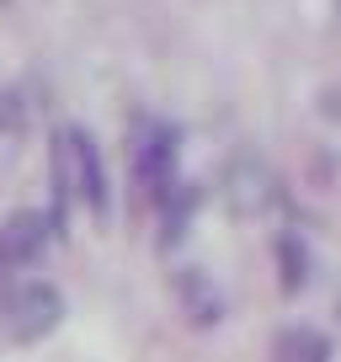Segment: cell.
Returning a JSON list of instances; mask_svg holds the SVG:
<instances>
[{"instance_id": "5", "label": "cell", "mask_w": 341, "mask_h": 362, "mask_svg": "<svg viewBox=\"0 0 341 362\" xmlns=\"http://www.w3.org/2000/svg\"><path fill=\"white\" fill-rule=\"evenodd\" d=\"M48 235H54V214H43V208H16V214H6L0 218V261L11 272L27 267V261L48 245Z\"/></svg>"}, {"instance_id": "1", "label": "cell", "mask_w": 341, "mask_h": 362, "mask_svg": "<svg viewBox=\"0 0 341 362\" xmlns=\"http://www.w3.org/2000/svg\"><path fill=\"white\" fill-rule=\"evenodd\" d=\"M48 176H54V224L64 218L69 203H86L96 218L112 208V192H107V165H102V149L96 139L86 134L80 123H64L54 128V144H48Z\"/></svg>"}, {"instance_id": "2", "label": "cell", "mask_w": 341, "mask_h": 362, "mask_svg": "<svg viewBox=\"0 0 341 362\" xmlns=\"http://www.w3.org/2000/svg\"><path fill=\"white\" fill-rule=\"evenodd\" d=\"M59 320H64V298L48 283H16L0 298V330L11 341H43Z\"/></svg>"}, {"instance_id": "3", "label": "cell", "mask_w": 341, "mask_h": 362, "mask_svg": "<svg viewBox=\"0 0 341 362\" xmlns=\"http://www.w3.org/2000/svg\"><path fill=\"white\" fill-rule=\"evenodd\" d=\"M219 192H224L229 214L262 218L267 208L277 203V176H272V165H267V160L235 155V160H224V170H219Z\"/></svg>"}, {"instance_id": "7", "label": "cell", "mask_w": 341, "mask_h": 362, "mask_svg": "<svg viewBox=\"0 0 341 362\" xmlns=\"http://www.w3.org/2000/svg\"><path fill=\"white\" fill-rule=\"evenodd\" d=\"M272 362H330V341L315 325H288L272 341Z\"/></svg>"}, {"instance_id": "11", "label": "cell", "mask_w": 341, "mask_h": 362, "mask_svg": "<svg viewBox=\"0 0 341 362\" xmlns=\"http://www.w3.org/2000/svg\"><path fill=\"white\" fill-rule=\"evenodd\" d=\"M336 6H341V0H336Z\"/></svg>"}, {"instance_id": "6", "label": "cell", "mask_w": 341, "mask_h": 362, "mask_svg": "<svg viewBox=\"0 0 341 362\" xmlns=\"http://www.w3.org/2000/svg\"><path fill=\"white\" fill-rule=\"evenodd\" d=\"M176 298H182V315L192 325H214L224 315V293L203 267H176Z\"/></svg>"}, {"instance_id": "10", "label": "cell", "mask_w": 341, "mask_h": 362, "mask_svg": "<svg viewBox=\"0 0 341 362\" xmlns=\"http://www.w3.org/2000/svg\"><path fill=\"white\" fill-rule=\"evenodd\" d=\"M277 256H283V283L299 288V283H304V256H299V245H294V240H277Z\"/></svg>"}, {"instance_id": "8", "label": "cell", "mask_w": 341, "mask_h": 362, "mask_svg": "<svg viewBox=\"0 0 341 362\" xmlns=\"http://www.w3.org/2000/svg\"><path fill=\"white\" fill-rule=\"evenodd\" d=\"M192 203H197V187H187V181H176L166 197H160V245H176V240L187 235V218H192Z\"/></svg>"}, {"instance_id": "9", "label": "cell", "mask_w": 341, "mask_h": 362, "mask_svg": "<svg viewBox=\"0 0 341 362\" xmlns=\"http://www.w3.org/2000/svg\"><path fill=\"white\" fill-rule=\"evenodd\" d=\"M22 128H27V102L16 90H6L0 96V134H22Z\"/></svg>"}, {"instance_id": "4", "label": "cell", "mask_w": 341, "mask_h": 362, "mask_svg": "<svg viewBox=\"0 0 341 362\" xmlns=\"http://www.w3.org/2000/svg\"><path fill=\"white\" fill-rule=\"evenodd\" d=\"M134 181L144 187L149 203H160V197L176 187V134H170L166 123H144L134 139Z\"/></svg>"}]
</instances>
